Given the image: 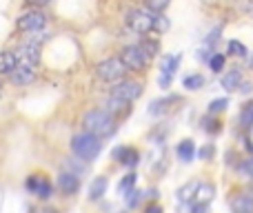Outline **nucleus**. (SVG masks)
<instances>
[{
  "instance_id": "nucleus-11",
  "label": "nucleus",
  "mask_w": 253,
  "mask_h": 213,
  "mask_svg": "<svg viewBox=\"0 0 253 213\" xmlns=\"http://www.w3.org/2000/svg\"><path fill=\"white\" fill-rule=\"evenodd\" d=\"M111 160H116L118 165L133 171L140 165V151L135 147H131V144H118V147L111 149Z\"/></svg>"
},
{
  "instance_id": "nucleus-7",
  "label": "nucleus",
  "mask_w": 253,
  "mask_h": 213,
  "mask_svg": "<svg viewBox=\"0 0 253 213\" xmlns=\"http://www.w3.org/2000/svg\"><path fill=\"white\" fill-rule=\"evenodd\" d=\"M109 93H111V96H116V98H123V100H126V102H131V105H133L135 100H140V98H142L144 85H142V80L129 78V76H126V78H123L120 83L111 85Z\"/></svg>"
},
{
  "instance_id": "nucleus-31",
  "label": "nucleus",
  "mask_w": 253,
  "mask_h": 213,
  "mask_svg": "<svg viewBox=\"0 0 253 213\" xmlns=\"http://www.w3.org/2000/svg\"><path fill=\"white\" fill-rule=\"evenodd\" d=\"M220 36H222V27H215V29H211L209 34L205 36V40H202V47L211 49V51H215V44H218Z\"/></svg>"
},
{
  "instance_id": "nucleus-5",
  "label": "nucleus",
  "mask_w": 253,
  "mask_h": 213,
  "mask_svg": "<svg viewBox=\"0 0 253 213\" xmlns=\"http://www.w3.org/2000/svg\"><path fill=\"white\" fill-rule=\"evenodd\" d=\"M47 25L49 16L44 13V9H25L13 20V31H18V34H38V31L47 29Z\"/></svg>"
},
{
  "instance_id": "nucleus-30",
  "label": "nucleus",
  "mask_w": 253,
  "mask_h": 213,
  "mask_svg": "<svg viewBox=\"0 0 253 213\" xmlns=\"http://www.w3.org/2000/svg\"><path fill=\"white\" fill-rule=\"evenodd\" d=\"M238 120H240V127L242 129H251L253 127V100L247 102L245 107H242L240 116H238Z\"/></svg>"
},
{
  "instance_id": "nucleus-23",
  "label": "nucleus",
  "mask_w": 253,
  "mask_h": 213,
  "mask_svg": "<svg viewBox=\"0 0 253 213\" xmlns=\"http://www.w3.org/2000/svg\"><path fill=\"white\" fill-rule=\"evenodd\" d=\"M138 44L142 47V51L147 53L149 60H156V58L160 56V38H158V36H142V38L138 40Z\"/></svg>"
},
{
  "instance_id": "nucleus-19",
  "label": "nucleus",
  "mask_w": 253,
  "mask_h": 213,
  "mask_svg": "<svg viewBox=\"0 0 253 213\" xmlns=\"http://www.w3.org/2000/svg\"><path fill=\"white\" fill-rule=\"evenodd\" d=\"M196 142H193L191 138H184L178 142V147H175V156H178L180 162H184V165H189V162H193V158H196Z\"/></svg>"
},
{
  "instance_id": "nucleus-27",
  "label": "nucleus",
  "mask_w": 253,
  "mask_h": 213,
  "mask_svg": "<svg viewBox=\"0 0 253 213\" xmlns=\"http://www.w3.org/2000/svg\"><path fill=\"white\" fill-rule=\"evenodd\" d=\"M200 125H202V129H205L209 135H218L220 131H222V122H220L213 113H207V116L200 120Z\"/></svg>"
},
{
  "instance_id": "nucleus-9",
  "label": "nucleus",
  "mask_w": 253,
  "mask_h": 213,
  "mask_svg": "<svg viewBox=\"0 0 253 213\" xmlns=\"http://www.w3.org/2000/svg\"><path fill=\"white\" fill-rule=\"evenodd\" d=\"M7 80L13 85V87H29V85H34L36 80H38V67L18 60L16 69L7 76Z\"/></svg>"
},
{
  "instance_id": "nucleus-21",
  "label": "nucleus",
  "mask_w": 253,
  "mask_h": 213,
  "mask_svg": "<svg viewBox=\"0 0 253 213\" xmlns=\"http://www.w3.org/2000/svg\"><path fill=\"white\" fill-rule=\"evenodd\" d=\"M229 207H231V213H253V196L238 193V196L231 198Z\"/></svg>"
},
{
  "instance_id": "nucleus-18",
  "label": "nucleus",
  "mask_w": 253,
  "mask_h": 213,
  "mask_svg": "<svg viewBox=\"0 0 253 213\" xmlns=\"http://www.w3.org/2000/svg\"><path fill=\"white\" fill-rule=\"evenodd\" d=\"M18 65V56L13 49H0V78H7Z\"/></svg>"
},
{
  "instance_id": "nucleus-44",
  "label": "nucleus",
  "mask_w": 253,
  "mask_h": 213,
  "mask_svg": "<svg viewBox=\"0 0 253 213\" xmlns=\"http://www.w3.org/2000/svg\"><path fill=\"white\" fill-rule=\"evenodd\" d=\"M0 98H2V93H0Z\"/></svg>"
},
{
  "instance_id": "nucleus-10",
  "label": "nucleus",
  "mask_w": 253,
  "mask_h": 213,
  "mask_svg": "<svg viewBox=\"0 0 253 213\" xmlns=\"http://www.w3.org/2000/svg\"><path fill=\"white\" fill-rule=\"evenodd\" d=\"M20 62H27V65L38 67L42 62V44L36 43V40H25L22 44H18V49H13Z\"/></svg>"
},
{
  "instance_id": "nucleus-17",
  "label": "nucleus",
  "mask_w": 253,
  "mask_h": 213,
  "mask_svg": "<svg viewBox=\"0 0 253 213\" xmlns=\"http://www.w3.org/2000/svg\"><path fill=\"white\" fill-rule=\"evenodd\" d=\"M242 83H245V76H242L240 67H233V69L224 71V74L220 76V85H222V89H227V91H238Z\"/></svg>"
},
{
  "instance_id": "nucleus-1",
  "label": "nucleus",
  "mask_w": 253,
  "mask_h": 213,
  "mask_svg": "<svg viewBox=\"0 0 253 213\" xmlns=\"http://www.w3.org/2000/svg\"><path fill=\"white\" fill-rule=\"evenodd\" d=\"M80 125H83V131H89V133L98 135V138H102V140L111 138V135L118 131V120L102 107H93V109L83 111Z\"/></svg>"
},
{
  "instance_id": "nucleus-12",
  "label": "nucleus",
  "mask_w": 253,
  "mask_h": 213,
  "mask_svg": "<svg viewBox=\"0 0 253 213\" xmlns=\"http://www.w3.org/2000/svg\"><path fill=\"white\" fill-rule=\"evenodd\" d=\"M56 189L62 193V196L71 198L83 189V182H80V175L71 173V171H60L56 178Z\"/></svg>"
},
{
  "instance_id": "nucleus-32",
  "label": "nucleus",
  "mask_w": 253,
  "mask_h": 213,
  "mask_svg": "<svg viewBox=\"0 0 253 213\" xmlns=\"http://www.w3.org/2000/svg\"><path fill=\"white\" fill-rule=\"evenodd\" d=\"M142 198H144V191H140V189H133V191H129V193L125 196L126 209H138L140 202H142Z\"/></svg>"
},
{
  "instance_id": "nucleus-26",
  "label": "nucleus",
  "mask_w": 253,
  "mask_h": 213,
  "mask_svg": "<svg viewBox=\"0 0 253 213\" xmlns=\"http://www.w3.org/2000/svg\"><path fill=\"white\" fill-rule=\"evenodd\" d=\"M135 182H138V173H135V171H129L126 175H123V178L118 180V187H116L118 196L125 198L129 191H133V189H135Z\"/></svg>"
},
{
  "instance_id": "nucleus-3",
  "label": "nucleus",
  "mask_w": 253,
  "mask_h": 213,
  "mask_svg": "<svg viewBox=\"0 0 253 213\" xmlns=\"http://www.w3.org/2000/svg\"><path fill=\"white\" fill-rule=\"evenodd\" d=\"M93 76H96L102 85H116L129 76V69H126L125 62L118 58V53H116V56L100 58V60L93 65Z\"/></svg>"
},
{
  "instance_id": "nucleus-29",
  "label": "nucleus",
  "mask_w": 253,
  "mask_h": 213,
  "mask_svg": "<svg viewBox=\"0 0 253 213\" xmlns=\"http://www.w3.org/2000/svg\"><path fill=\"white\" fill-rule=\"evenodd\" d=\"M209 69L213 71V74H220V71H224V65H227V53H220V51H213L209 58Z\"/></svg>"
},
{
  "instance_id": "nucleus-35",
  "label": "nucleus",
  "mask_w": 253,
  "mask_h": 213,
  "mask_svg": "<svg viewBox=\"0 0 253 213\" xmlns=\"http://www.w3.org/2000/svg\"><path fill=\"white\" fill-rule=\"evenodd\" d=\"M227 107H229V98L222 96V98H215V100H211L209 107H207V111L213 113V116H218V113H222Z\"/></svg>"
},
{
  "instance_id": "nucleus-6",
  "label": "nucleus",
  "mask_w": 253,
  "mask_h": 213,
  "mask_svg": "<svg viewBox=\"0 0 253 213\" xmlns=\"http://www.w3.org/2000/svg\"><path fill=\"white\" fill-rule=\"evenodd\" d=\"M118 58L125 62V67L129 69V74H144L147 67L151 65V60L147 58V53L142 51L138 43H131V44H123L118 51Z\"/></svg>"
},
{
  "instance_id": "nucleus-16",
  "label": "nucleus",
  "mask_w": 253,
  "mask_h": 213,
  "mask_svg": "<svg viewBox=\"0 0 253 213\" xmlns=\"http://www.w3.org/2000/svg\"><path fill=\"white\" fill-rule=\"evenodd\" d=\"M107 189H109V178H107V175H96V178L89 182V189H87L89 200L100 202L102 198L107 196Z\"/></svg>"
},
{
  "instance_id": "nucleus-39",
  "label": "nucleus",
  "mask_w": 253,
  "mask_h": 213,
  "mask_svg": "<svg viewBox=\"0 0 253 213\" xmlns=\"http://www.w3.org/2000/svg\"><path fill=\"white\" fill-rule=\"evenodd\" d=\"M142 213H162V207L158 205V200H151L147 207H144V211Z\"/></svg>"
},
{
  "instance_id": "nucleus-38",
  "label": "nucleus",
  "mask_w": 253,
  "mask_h": 213,
  "mask_svg": "<svg viewBox=\"0 0 253 213\" xmlns=\"http://www.w3.org/2000/svg\"><path fill=\"white\" fill-rule=\"evenodd\" d=\"M198 156H200V160H213L215 156V147L213 144H205V147L198 151Z\"/></svg>"
},
{
  "instance_id": "nucleus-14",
  "label": "nucleus",
  "mask_w": 253,
  "mask_h": 213,
  "mask_svg": "<svg viewBox=\"0 0 253 213\" xmlns=\"http://www.w3.org/2000/svg\"><path fill=\"white\" fill-rule=\"evenodd\" d=\"M182 98L178 96V93H169V96H162V98H153L151 102H149V107H147V113L149 116H153V118H160V116H165L167 111L171 109V105H175V102H180Z\"/></svg>"
},
{
  "instance_id": "nucleus-36",
  "label": "nucleus",
  "mask_w": 253,
  "mask_h": 213,
  "mask_svg": "<svg viewBox=\"0 0 253 213\" xmlns=\"http://www.w3.org/2000/svg\"><path fill=\"white\" fill-rule=\"evenodd\" d=\"M53 0H22V4H25V9H44L49 7Z\"/></svg>"
},
{
  "instance_id": "nucleus-43",
  "label": "nucleus",
  "mask_w": 253,
  "mask_h": 213,
  "mask_svg": "<svg viewBox=\"0 0 253 213\" xmlns=\"http://www.w3.org/2000/svg\"><path fill=\"white\" fill-rule=\"evenodd\" d=\"M247 65H249V69H253V53L247 56Z\"/></svg>"
},
{
  "instance_id": "nucleus-25",
  "label": "nucleus",
  "mask_w": 253,
  "mask_h": 213,
  "mask_svg": "<svg viewBox=\"0 0 253 213\" xmlns=\"http://www.w3.org/2000/svg\"><path fill=\"white\" fill-rule=\"evenodd\" d=\"M205 85H207V78L200 71H191V74L182 76V89H187V91H200Z\"/></svg>"
},
{
  "instance_id": "nucleus-42",
  "label": "nucleus",
  "mask_w": 253,
  "mask_h": 213,
  "mask_svg": "<svg viewBox=\"0 0 253 213\" xmlns=\"http://www.w3.org/2000/svg\"><path fill=\"white\" fill-rule=\"evenodd\" d=\"M144 196H147L149 200H158V191H156V189H147V191H144Z\"/></svg>"
},
{
  "instance_id": "nucleus-8",
  "label": "nucleus",
  "mask_w": 253,
  "mask_h": 213,
  "mask_svg": "<svg viewBox=\"0 0 253 213\" xmlns=\"http://www.w3.org/2000/svg\"><path fill=\"white\" fill-rule=\"evenodd\" d=\"M25 189H27L29 196L47 202V200H51L53 198L56 184H53L51 180H49L47 175H42V173H31V175H27V180H25Z\"/></svg>"
},
{
  "instance_id": "nucleus-13",
  "label": "nucleus",
  "mask_w": 253,
  "mask_h": 213,
  "mask_svg": "<svg viewBox=\"0 0 253 213\" xmlns=\"http://www.w3.org/2000/svg\"><path fill=\"white\" fill-rule=\"evenodd\" d=\"M102 109H107V111H109L116 120H123V118H126L131 111H133V105H131V102H126V100H123V98H116V96H111V93H109V96L102 100Z\"/></svg>"
},
{
  "instance_id": "nucleus-34",
  "label": "nucleus",
  "mask_w": 253,
  "mask_h": 213,
  "mask_svg": "<svg viewBox=\"0 0 253 213\" xmlns=\"http://www.w3.org/2000/svg\"><path fill=\"white\" fill-rule=\"evenodd\" d=\"M169 4H171V0H144V7L153 13H165L169 9Z\"/></svg>"
},
{
  "instance_id": "nucleus-24",
  "label": "nucleus",
  "mask_w": 253,
  "mask_h": 213,
  "mask_svg": "<svg viewBox=\"0 0 253 213\" xmlns=\"http://www.w3.org/2000/svg\"><path fill=\"white\" fill-rule=\"evenodd\" d=\"M89 169H91V162L83 160V158H78V156L65 158V171H71L76 175H84V173H89Z\"/></svg>"
},
{
  "instance_id": "nucleus-28",
  "label": "nucleus",
  "mask_w": 253,
  "mask_h": 213,
  "mask_svg": "<svg viewBox=\"0 0 253 213\" xmlns=\"http://www.w3.org/2000/svg\"><path fill=\"white\" fill-rule=\"evenodd\" d=\"M227 56H231V58H247V56H249V49H247V44L240 43V40H229V43H227Z\"/></svg>"
},
{
  "instance_id": "nucleus-22",
  "label": "nucleus",
  "mask_w": 253,
  "mask_h": 213,
  "mask_svg": "<svg viewBox=\"0 0 253 213\" xmlns=\"http://www.w3.org/2000/svg\"><path fill=\"white\" fill-rule=\"evenodd\" d=\"M215 198V184L211 182H202L198 184V191H196V198H193V205H211Z\"/></svg>"
},
{
  "instance_id": "nucleus-33",
  "label": "nucleus",
  "mask_w": 253,
  "mask_h": 213,
  "mask_svg": "<svg viewBox=\"0 0 253 213\" xmlns=\"http://www.w3.org/2000/svg\"><path fill=\"white\" fill-rule=\"evenodd\" d=\"M171 29V20L165 16V13H156V29H153V34L156 36H165L167 31Z\"/></svg>"
},
{
  "instance_id": "nucleus-4",
  "label": "nucleus",
  "mask_w": 253,
  "mask_h": 213,
  "mask_svg": "<svg viewBox=\"0 0 253 213\" xmlns=\"http://www.w3.org/2000/svg\"><path fill=\"white\" fill-rule=\"evenodd\" d=\"M125 27L135 36H149L156 29V13L149 11L147 7H133L125 13Z\"/></svg>"
},
{
  "instance_id": "nucleus-41",
  "label": "nucleus",
  "mask_w": 253,
  "mask_h": 213,
  "mask_svg": "<svg viewBox=\"0 0 253 213\" xmlns=\"http://www.w3.org/2000/svg\"><path fill=\"white\" fill-rule=\"evenodd\" d=\"M238 91H240V93H251V91H253V85H251V83H242Z\"/></svg>"
},
{
  "instance_id": "nucleus-40",
  "label": "nucleus",
  "mask_w": 253,
  "mask_h": 213,
  "mask_svg": "<svg viewBox=\"0 0 253 213\" xmlns=\"http://www.w3.org/2000/svg\"><path fill=\"white\" fill-rule=\"evenodd\" d=\"M189 213H209V205H189Z\"/></svg>"
},
{
  "instance_id": "nucleus-15",
  "label": "nucleus",
  "mask_w": 253,
  "mask_h": 213,
  "mask_svg": "<svg viewBox=\"0 0 253 213\" xmlns=\"http://www.w3.org/2000/svg\"><path fill=\"white\" fill-rule=\"evenodd\" d=\"M180 65H182V53H162L158 60V74H167L175 78Z\"/></svg>"
},
{
  "instance_id": "nucleus-37",
  "label": "nucleus",
  "mask_w": 253,
  "mask_h": 213,
  "mask_svg": "<svg viewBox=\"0 0 253 213\" xmlns=\"http://www.w3.org/2000/svg\"><path fill=\"white\" fill-rule=\"evenodd\" d=\"M158 87L162 89V91H167V89H171V85H173V76H167V74H158Z\"/></svg>"
},
{
  "instance_id": "nucleus-20",
  "label": "nucleus",
  "mask_w": 253,
  "mask_h": 213,
  "mask_svg": "<svg viewBox=\"0 0 253 213\" xmlns=\"http://www.w3.org/2000/svg\"><path fill=\"white\" fill-rule=\"evenodd\" d=\"M198 184H200V180H189V182H184L182 187L175 191V198H178L180 205H193V198H196Z\"/></svg>"
},
{
  "instance_id": "nucleus-2",
  "label": "nucleus",
  "mask_w": 253,
  "mask_h": 213,
  "mask_svg": "<svg viewBox=\"0 0 253 213\" xmlns=\"http://www.w3.org/2000/svg\"><path fill=\"white\" fill-rule=\"evenodd\" d=\"M69 149L74 156L83 158L87 162H96L102 153V138L89 133V131H78V133L71 135Z\"/></svg>"
}]
</instances>
